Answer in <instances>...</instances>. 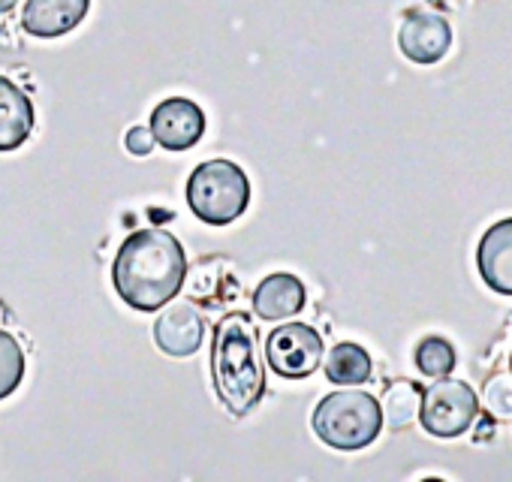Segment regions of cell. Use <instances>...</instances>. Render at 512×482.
Segmentation results:
<instances>
[{"instance_id": "ffe728a7", "label": "cell", "mask_w": 512, "mask_h": 482, "mask_svg": "<svg viewBox=\"0 0 512 482\" xmlns=\"http://www.w3.org/2000/svg\"><path fill=\"white\" fill-rule=\"evenodd\" d=\"M19 4V0H0V16H4V13H10L13 7Z\"/></svg>"}, {"instance_id": "277c9868", "label": "cell", "mask_w": 512, "mask_h": 482, "mask_svg": "<svg viewBox=\"0 0 512 482\" xmlns=\"http://www.w3.org/2000/svg\"><path fill=\"white\" fill-rule=\"evenodd\" d=\"M187 205L208 226L238 220L250 205V181L232 160H205L187 178Z\"/></svg>"}, {"instance_id": "8992f818", "label": "cell", "mask_w": 512, "mask_h": 482, "mask_svg": "<svg viewBox=\"0 0 512 482\" xmlns=\"http://www.w3.org/2000/svg\"><path fill=\"white\" fill-rule=\"evenodd\" d=\"M323 335L308 323H284L266 338V362L284 380H305L323 365Z\"/></svg>"}, {"instance_id": "e0dca14e", "label": "cell", "mask_w": 512, "mask_h": 482, "mask_svg": "<svg viewBox=\"0 0 512 482\" xmlns=\"http://www.w3.org/2000/svg\"><path fill=\"white\" fill-rule=\"evenodd\" d=\"M416 368L425 377H434V380L452 374V368H455V350H452V344L446 338H437V335L419 341V347H416Z\"/></svg>"}, {"instance_id": "44dd1931", "label": "cell", "mask_w": 512, "mask_h": 482, "mask_svg": "<svg viewBox=\"0 0 512 482\" xmlns=\"http://www.w3.org/2000/svg\"><path fill=\"white\" fill-rule=\"evenodd\" d=\"M509 365H512V356H509Z\"/></svg>"}, {"instance_id": "ac0fdd59", "label": "cell", "mask_w": 512, "mask_h": 482, "mask_svg": "<svg viewBox=\"0 0 512 482\" xmlns=\"http://www.w3.org/2000/svg\"><path fill=\"white\" fill-rule=\"evenodd\" d=\"M485 401H488V410L494 416H512V383L506 377L494 380L485 389Z\"/></svg>"}, {"instance_id": "ba28073f", "label": "cell", "mask_w": 512, "mask_h": 482, "mask_svg": "<svg viewBox=\"0 0 512 482\" xmlns=\"http://www.w3.org/2000/svg\"><path fill=\"white\" fill-rule=\"evenodd\" d=\"M452 46V28L440 13L410 10L398 28V49L413 64H437Z\"/></svg>"}, {"instance_id": "9c48e42d", "label": "cell", "mask_w": 512, "mask_h": 482, "mask_svg": "<svg viewBox=\"0 0 512 482\" xmlns=\"http://www.w3.org/2000/svg\"><path fill=\"white\" fill-rule=\"evenodd\" d=\"M205 323L199 308L190 299H172L160 308V317L154 323V344L172 356V359H187L202 347Z\"/></svg>"}, {"instance_id": "2e32d148", "label": "cell", "mask_w": 512, "mask_h": 482, "mask_svg": "<svg viewBox=\"0 0 512 482\" xmlns=\"http://www.w3.org/2000/svg\"><path fill=\"white\" fill-rule=\"evenodd\" d=\"M25 371H28V362H25V350L19 338L0 329V401L10 398L22 386Z\"/></svg>"}, {"instance_id": "5bb4252c", "label": "cell", "mask_w": 512, "mask_h": 482, "mask_svg": "<svg viewBox=\"0 0 512 482\" xmlns=\"http://www.w3.org/2000/svg\"><path fill=\"white\" fill-rule=\"evenodd\" d=\"M323 371L329 377V383L335 386H362L371 380V356L365 347L353 344V341H341L329 350V356H323Z\"/></svg>"}, {"instance_id": "9a60e30c", "label": "cell", "mask_w": 512, "mask_h": 482, "mask_svg": "<svg viewBox=\"0 0 512 482\" xmlns=\"http://www.w3.org/2000/svg\"><path fill=\"white\" fill-rule=\"evenodd\" d=\"M419 398H422L419 386H413V383H392L383 392V401H380L383 422H389V428H395V431L407 428L419 416Z\"/></svg>"}, {"instance_id": "4fadbf2b", "label": "cell", "mask_w": 512, "mask_h": 482, "mask_svg": "<svg viewBox=\"0 0 512 482\" xmlns=\"http://www.w3.org/2000/svg\"><path fill=\"white\" fill-rule=\"evenodd\" d=\"M34 133V103L7 76H0V151L22 148Z\"/></svg>"}, {"instance_id": "d6986e66", "label": "cell", "mask_w": 512, "mask_h": 482, "mask_svg": "<svg viewBox=\"0 0 512 482\" xmlns=\"http://www.w3.org/2000/svg\"><path fill=\"white\" fill-rule=\"evenodd\" d=\"M124 145H127V151L130 154H136V157H148L151 151H154V136H151V130L148 127H130L127 130V136H124Z\"/></svg>"}, {"instance_id": "8fae6325", "label": "cell", "mask_w": 512, "mask_h": 482, "mask_svg": "<svg viewBox=\"0 0 512 482\" xmlns=\"http://www.w3.org/2000/svg\"><path fill=\"white\" fill-rule=\"evenodd\" d=\"M476 269L488 290L512 296V217L488 226L476 251Z\"/></svg>"}, {"instance_id": "7c38bea8", "label": "cell", "mask_w": 512, "mask_h": 482, "mask_svg": "<svg viewBox=\"0 0 512 482\" xmlns=\"http://www.w3.org/2000/svg\"><path fill=\"white\" fill-rule=\"evenodd\" d=\"M305 302H308V290L290 272H275V275L263 278L260 287L253 290V299H250L253 314L269 320V323L290 320V317L302 314Z\"/></svg>"}, {"instance_id": "7a4b0ae2", "label": "cell", "mask_w": 512, "mask_h": 482, "mask_svg": "<svg viewBox=\"0 0 512 482\" xmlns=\"http://www.w3.org/2000/svg\"><path fill=\"white\" fill-rule=\"evenodd\" d=\"M211 380L217 401L232 416H247L266 395V362L256 350V329L250 314L229 311L214 326L211 338Z\"/></svg>"}, {"instance_id": "52a82bcc", "label": "cell", "mask_w": 512, "mask_h": 482, "mask_svg": "<svg viewBox=\"0 0 512 482\" xmlns=\"http://www.w3.org/2000/svg\"><path fill=\"white\" fill-rule=\"evenodd\" d=\"M148 130L166 151H187L205 133V112L187 97H169L154 106Z\"/></svg>"}, {"instance_id": "3957f363", "label": "cell", "mask_w": 512, "mask_h": 482, "mask_svg": "<svg viewBox=\"0 0 512 482\" xmlns=\"http://www.w3.org/2000/svg\"><path fill=\"white\" fill-rule=\"evenodd\" d=\"M311 428L326 446L356 452L380 437L383 410L380 401L365 389H338L314 407Z\"/></svg>"}, {"instance_id": "5b68a950", "label": "cell", "mask_w": 512, "mask_h": 482, "mask_svg": "<svg viewBox=\"0 0 512 482\" xmlns=\"http://www.w3.org/2000/svg\"><path fill=\"white\" fill-rule=\"evenodd\" d=\"M479 416V398L473 392V386H467L464 380H452L437 377V383L422 389L419 398V422L431 437H461Z\"/></svg>"}, {"instance_id": "6da1fadb", "label": "cell", "mask_w": 512, "mask_h": 482, "mask_svg": "<svg viewBox=\"0 0 512 482\" xmlns=\"http://www.w3.org/2000/svg\"><path fill=\"white\" fill-rule=\"evenodd\" d=\"M187 278V257L181 241L166 229H136L112 263L115 293L133 311L154 314L172 302Z\"/></svg>"}, {"instance_id": "30bf717a", "label": "cell", "mask_w": 512, "mask_h": 482, "mask_svg": "<svg viewBox=\"0 0 512 482\" xmlns=\"http://www.w3.org/2000/svg\"><path fill=\"white\" fill-rule=\"evenodd\" d=\"M88 10L91 0H28L22 10V28L37 40H55L76 31Z\"/></svg>"}]
</instances>
